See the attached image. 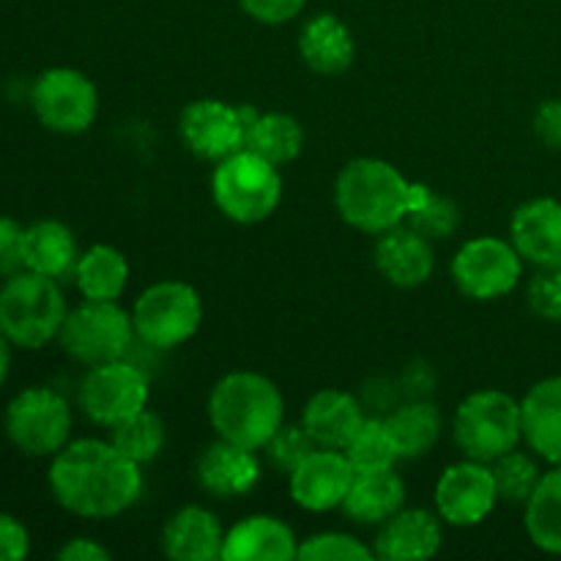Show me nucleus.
Listing matches in <instances>:
<instances>
[{
    "mask_svg": "<svg viewBox=\"0 0 561 561\" xmlns=\"http://www.w3.org/2000/svg\"><path fill=\"white\" fill-rule=\"evenodd\" d=\"M9 370H11V343L5 340V334L0 332V387H3L5 378H9Z\"/></svg>",
    "mask_w": 561,
    "mask_h": 561,
    "instance_id": "nucleus-45",
    "label": "nucleus"
},
{
    "mask_svg": "<svg viewBox=\"0 0 561 561\" xmlns=\"http://www.w3.org/2000/svg\"><path fill=\"white\" fill-rule=\"evenodd\" d=\"M526 301L540 321L561 323V268H537L526 285Z\"/></svg>",
    "mask_w": 561,
    "mask_h": 561,
    "instance_id": "nucleus-37",
    "label": "nucleus"
},
{
    "mask_svg": "<svg viewBox=\"0 0 561 561\" xmlns=\"http://www.w3.org/2000/svg\"><path fill=\"white\" fill-rule=\"evenodd\" d=\"M131 323L140 343L153 351H173L197 334L203 299L190 283L159 279L148 285L131 307Z\"/></svg>",
    "mask_w": 561,
    "mask_h": 561,
    "instance_id": "nucleus-7",
    "label": "nucleus"
},
{
    "mask_svg": "<svg viewBox=\"0 0 561 561\" xmlns=\"http://www.w3.org/2000/svg\"><path fill=\"white\" fill-rule=\"evenodd\" d=\"M80 250L69 225L58 219H38L25 228V268L53 279H66L75 274Z\"/></svg>",
    "mask_w": 561,
    "mask_h": 561,
    "instance_id": "nucleus-26",
    "label": "nucleus"
},
{
    "mask_svg": "<svg viewBox=\"0 0 561 561\" xmlns=\"http://www.w3.org/2000/svg\"><path fill=\"white\" fill-rule=\"evenodd\" d=\"M524 526L531 546L561 557V466H551L524 504Z\"/></svg>",
    "mask_w": 561,
    "mask_h": 561,
    "instance_id": "nucleus-30",
    "label": "nucleus"
},
{
    "mask_svg": "<svg viewBox=\"0 0 561 561\" xmlns=\"http://www.w3.org/2000/svg\"><path fill=\"white\" fill-rule=\"evenodd\" d=\"M66 312L58 279L22 268L0 285V332L16 348L38 351L58 340Z\"/></svg>",
    "mask_w": 561,
    "mask_h": 561,
    "instance_id": "nucleus-4",
    "label": "nucleus"
},
{
    "mask_svg": "<svg viewBox=\"0 0 561 561\" xmlns=\"http://www.w3.org/2000/svg\"><path fill=\"white\" fill-rule=\"evenodd\" d=\"M135 340L131 312H126L118 301L91 299H82L80 307L66 312L58 334L64 354L85 367L124 359Z\"/></svg>",
    "mask_w": 561,
    "mask_h": 561,
    "instance_id": "nucleus-8",
    "label": "nucleus"
},
{
    "mask_svg": "<svg viewBox=\"0 0 561 561\" xmlns=\"http://www.w3.org/2000/svg\"><path fill=\"white\" fill-rule=\"evenodd\" d=\"M239 5L261 25H285L305 11L307 0H239Z\"/></svg>",
    "mask_w": 561,
    "mask_h": 561,
    "instance_id": "nucleus-39",
    "label": "nucleus"
},
{
    "mask_svg": "<svg viewBox=\"0 0 561 561\" xmlns=\"http://www.w3.org/2000/svg\"><path fill=\"white\" fill-rule=\"evenodd\" d=\"M162 551L173 561H217L222 559L225 529L211 510L186 504L164 520Z\"/></svg>",
    "mask_w": 561,
    "mask_h": 561,
    "instance_id": "nucleus-20",
    "label": "nucleus"
},
{
    "mask_svg": "<svg viewBox=\"0 0 561 561\" xmlns=\"http://www.w3.org/2000/svg\"><path fill=\"white\" fill-rule=\"evenodd\" d=\"M433 499H436V513L442 515L444 524L458 526V529L480 526L499 504L491 463L466 458L447 466L438 477Z\"/></svg>",
    "mask_w": 561,
    "mask_h": 561,
    "instance_id": "nucleus-14",
    "label": "nucleus"
},
{
    "mask_svg": "<svg viewBox=\"0 0 561 561\" xmlns=\"http://www.w3.org/2000/svg\"><path fill=\"white\" fill-rule=\"evenodd\" d=\"M455 288L474 301H496L510 296L524 277V257L499 236H477L460 244L449 263Z\"/></svg>",
    "mask_w": 561,
    "mask_h": 561,
    "instance_id": "nucleus-10",
    "label": "nucleus"
},
{
    "mask_svg": "<svg viewBox=\"0 0 561 561\" xmlns=\"http://www.w3.org/2000/svg\"><path fill=\"white\" fill-rule=\"evenodd\" d=\"M365 416L356 394L343 392V389H321L307 400L305 411H301V425L318 447L345 449Z\"/></svg>",
    "mask_w": 561,
    "mask_h": 561,
    "instance_id": "nucleus-23",
    "label": "nucleus"
},
{
    "mask_svg": "<svg viewBox=\"0 0 561 561\" xmlns=\"http://www.w3.org/2000/svg\"><path fill=\"white\" fill-rule=\"evenodd\" d=\"M524 442L537 458L561 466V376L537 381L520 400Z\"/></svg>",
    "mask_w": 561,
    "mask_h": 561,
    "instance_id": "nucleus-22",
    "label": "nucleus"
},
{
    "mask_svg": "<svg viewBox=\"0 0 561 561\" xmlns=\"http://www.w3.org/2000/svg\"><path fill=\"white\" fill-rule=\"evenodd\" d=\"M208 422L217 438L261 453L285 420V400L272 378L255 370H236L208 392Z\"/></svg>",
    "mask_w": 561,
    "mask_h": 561,
    "instance_id": "nucleus-3",
    "label": "nucleus"
},
{
    "mask_svg": "<svg viewBox=\"0 0 561 561\" xmlns=\"http://www.w3.org/2000/svg\"><path fill=\"white\" fill-rule=\"evenodd\" d=\"M244 148L283 168V164L294 162L305 148V129H301L299 118H294L290 113H279V110L255 113L247 124Z\"/></svg>",
    "mask_w": 561,
    "mask_h": 561,
    "instance_id": "nucleus-29",
    "label": "nucleus"
},
{
    "mask_svg": "<svg viewBox=\"0 0 561 561\" xmlns=\"http://www.w3.org/2000/svg\"><path fill=\"white\" fill-rule=\"evenodd\" d=\"M373 261L389 285L409 290L420 288L433 277L436 252H433V241L427 236L411 228L409 222H400L376 236Z\"/></svg>",
    "mask_w": 561,
    "mask_h": 561,
    "instance_id": "nucleus-16",
    "label": "nucleus"
},
{
    "mask_svg": "<svg viewBox=\"0 0 561 561\" xmlns=\"http://www.w3.org/2000/svg\"><path fill=\"white\" fill-rule=\"evenodd\" d=\"M416 197V181H409L392 162L359 157L343 164L334 181V208L354 230L378 236L405 222Z\"/></svg>",
    "mask_w": 561,
    "mask_h": 561,
    "instance_id": "nucleus-2",
    "label": "nucleus"
},
{
    "mask_svg": "<svg viewBox=\"0 0 561 561\" xmlns=\"http://www.w3.org/2000/svg\"><path fill=\"white\" fill-rule=\"evenodd\" d=\"M31 107L44 129L58 135H82L99 115V91L85 71L53 66L33 82Z\"/></svg>",
    "mask_w": 561,
    "mask_h": 561,
    "instance_id": "nucleus-11",
    "label": "nucleus"
},
{
    "mask_svg": "<svg viewBox=\"0 0 561 561\" xmlns=\"http://www.w3.org/2000/svg\"><path fill=\"white\" fill-rule=\"evenodd\" d=\"M318 444L312 442L310 433L305 431V425H279V431L268 438V444L263 447L268 463L274 466L283 474H290L307 455L316 449Z\"/></svg>",
    "mask_w": 561,
    "mask_h": 561,
    "instance_id": "nucleus-36",
    "label": "nucleus"
},
{
    "mask_svg": "<svg viewBox=\"0 0 561 561\" xmlns=\"http://www.w3.org/2000/svg\"><path fill=\"white\" fill-rule=\"evenodd\" d=\"M25 268V228L16 219L0 217V279Z\"/></svg>",
    "mask_w": 561,
    "mask_h": 561,
    "instance_id": "nucleus-38",
    "label": "nucleus"
},
{
    "mask_svg": "<svg viewBox=\"0 0 561 561\" xmlns=\"http://www.w3.org/2000/svg\"><path fill=\"white\" fill-rule=\"evenodd\" d=\"M31 553V535L25 524L9 513H0V561H22Z\"/></svg>",
    "mask_w": 561,
    "mask_h": 561,
    "instance_id": "nucleus-41",
    "label": "nucleus"
},
{
    "mask_svg": "<svg viewBox=\"0 0 561 561\" xmlns=\"http://www.w3.org/2000/svg\"><path fill=\"white\" fill-rule=\"evenodd\" d=\"M356 469L343 449L316 447L288 474V491L296 507L307 513H329L343 507Z\"/></svg>",
    "mask_w": 561,
    "mask_h": 561,
    "instance_id": "nucleus-15",
    "label": "nucleus"
},
{
    "mask_svg": "<svg viewBox=\"0 0 561 561\" xmlns=\"http://www.w3.org/2000/svg\"><path fill=\"white\" fill-rule=\"evenodd\" d=\"M60 561H110L113 553L110 548H104L102 542L91 540V537H75L66 546H60L58 551Z\"/></svg>",
    "mask_w": 561,
    "mask_h": 561,
    "instance_id": "nucleus-44",
    "label": "nucleus"
},
{
    "mask_svg": "<svg viewBox=\"0 0 561 561\" xmlns=\"http://www.w3.org/2000/svg\"><path fill=\"white\" fill-rule=\"evenodd\" d=\"M493 482H496L499 502L504 504H526L535 493L537 482H540L542 471L531 455L520 453V449H510L502 458L491 463Z\"/></svg>",
    "mask_w": 561,
    "mask_h": 561,
    "instance_id": "nucleus-34",
    "label": "nucleus"
},
{
    "mask_svg": "<svg viewBox=\"0 0 561 561\" xmlns=\"http://www.w3.org/2000/svg\"><path fill=\"white\" fill-rule=\"evenodd\" d=\"M47 485L55 502L77 518H118L140 502L142 466L110 438H77L53 455Z\"/></svg>",
    "mask_w": 561,
    "mask_h": 561,
    "instance_id": "nucleus-1",
    "label": "nucleus"
},
{
    "mask_svg": "<svg viewBox=\"0 0 561 561\" xmlns=\"http://www.w3.org/2000/svg\"><path fill=\"white\" fill-rule=\"evenodd\" d=\"M299 559L294 529L277 515H250L225 531L222 561H290Z\"/></svg>",
    "mask_w": 561,
    "mask_h": 561,
    "instance_id": "nucleus-21",
    "label": "nucleus"
},
{
    "mask_svg": "<svg viewBox=\"0 0 561 561\" xmlns=\"http://www.w3.org/2000/svg\"><path fill=\"white\" fill-rule=\"evenodd\" d=\"M400 398H403V392H400L398 381H392V378H370L362 387L359 403L365 409V414L387 416L400 403Z\"/></svg>",
    "mask_w": 561,
    "mask_h": 561,
    "instance_id": "nucleus-40",
    "label": "nucleus"
},
{
    "mask_svg": "<svg viewBox=\"0 0 561 561\" xmlns=\"http://www.w3.org/2000/svg\"><path fill=\"white\" fill-rule=\"evenodd\" d=\"M442 542V515L425 507H403L378 526L373 553L383 561H422L436 557Z\"/></svg>",
    "mask_w": 561,
    "mask_h": 561,
    "instance_id": "nucleus-19",
    "label": "nucleus"
},
{
    "mask_svg": "<svg viewBox=\"0 0 561 561\" xmlns=\"http://www.w3.org/2000/svg\"><path fill=\"white\" fill-rule=\"evenodd\" d=\"M398 383L405 400H420L433 392V387H436V376H433V370L425 365V362H411V365L405 367L403 376H400Z\"/></svg>",
    "mask_w": 561,
    "mask_h": 561,
    "instance_id": "nucleus-43",
    "label": "nucleus"
},
{
    "mask_svg": "<svg viewBox=\"0 0 561 561\" xmlns=\"http://www.w3.org/2000/svg\"><path fill=\"white\" fill-rule=\"evenodd\" d=\"M151 398V381L137 365L124 359L102 362L88 367L77 389V403L82 414L102 427H115L142 411Z\"/></svg>",
    "mask_w": 561,
    "mask_h": 561,
    "instance_id": "nucleus-12",
    "label": "nucleus"
},
{
    "mask_svg": "<svg viewBox=\"0 0 561 561\" xmlns=\"http://www.w3.org/2000/svg\"><path fill=\"white\" fill-rule=\"evenodd\" d=\"M405 222L420 230L431 241H444L458 230L460 208L447 195L436 192L433 186L416 181V197Z\"/></svg>",
    "mask_w": 561,
    "mask_h": 561,
    "instance_id": "nucleus-33",
    "label": "nucleus"
},
{
    "mask_svg": "<svg viewBox=\"0 0 561 561\" xmlns=\"http://www.w3.org/2000/svg\"><path fill=\"white\" fill-rule=\"evenodd\" d=\"M453 438L466 458L493 463L524 442L520 400L502 389L471 392L455 411Z\"/></svg>",
    "mask_w": 561,
    "mask_h": 561,
    "instance_id": "nucleus-6",
    "label": "nucleus"
},
{
    "mask_svg": "<svg viewBox=\"0 0 561 561\" xmlns=\"http://www.w3.org/2000/svg\"><path fill=\"white\" fill-rule=\"evenodd\" d=\"M389 433L398 447L400 460L425 458L442 438V411L427 398L400 400L387 414Z\"/></svg>",
    "mask_w": 561,
    "mask_h": 561,
    "instance_id": "nucleus-27",
    "label": "nucleus"
},
{
    "mask_svg": "<svg viewBox=\"0 0 561 561\" xmlns=\"http://www.w3.org/2000/svg\"><path fill=\"white\" fill-rule=\"evenodd\" d=\"M535 135L551 151H561V99H548L535 113Z\"/></svg>",
    "mask_w": 561,
    "mask_h": 561,
    "instance_id": "nucleus-42",
    "label": "nucleus"
},
{
    "mask_svg": "<svg viewBox=\"0 0 561 561\" xmlns=\"http://www.w3.org/2000/svg\"><path fill=\"white\" fill-rule=\"evenodd\" d=\"M3 431L22 455L53 458L71 438V409L55 389L27 387L5 409Z\"/></svg>",
    "mask_w": 561,
    "mask_h": 561,
    "instance_id": "nucleus-9",
    "label": "nucleus"
},
{
    "mask_svg": "<svg viewBox=\"0 0 561 561\" xmlns=\"http://www.w3.org/2000/svg\"><path fill=\"white\" fill-rule=\"evenodd\" d=\"M110 442H113L126 458L135 460L137 466H146L162 455L168 433H164L162 416L146 405L142 411L131 414L129 420L110 427Z\"/></svg>",
    "mask_w": 561,
    "mask_h": 561,
    "instance_id": "nucleus-31",
    "label": "nucleus"
},
{
    "mask_svg": "<svg viewBox=\"0 0 561 561\" xmlns=\"http://www.w3.org/2000/svg\"><path fill=\"white\" fill-rule=\"evenodd\" d=\"M405 504V482L394 469L356 471L343 513L359 526H381Z\"/></svg>",
    "mask_w": 561,
    "mask_h": 561,
    "instance_id": "nucleus-25",
    "label": "nucleus"
},
{
    "mask_svg": "<svg viewBox=\"0 0 561 561\" xmlns=\"http://www.w3.org/2000/svg\"><path fill=\"white\" fill-rule=\"evenodd\" d=\"M211 197L230 222L257 225L277 211L283 201V175L277 164L241 148L217 162L211 173Z\"/></svg>",
    "mask_w": 561,
    "mask_h": 561,
    "instance_id": "nucleus-5",
    "label": "nucleus"
},
{
    "mask_svg": "<svg viewBox=\"0 0 561 561\" xmlns=\"http://www.w3.org/2000/svg\"><path fill=\"white\" fill-rule=\"evenodd\" d=\"M343 453L356 471L394 469V463L400 460L398 447H394L392 442V433H389L387 416L373 414L365 416V422H362L359 431L351 436V442L345 444Z\"/></svg>",
    "mask_w": 561,
    "mask_h": 561,
    "instance_id": "nucleus-32",
    "label": "nucleus"
},
{
    "mask_svg": "<svg viewBox=\"0 0 561 561\" xmlns=\"http://www.w3.org/2000/svg\"><path fill=\"white\" fill-rule=\"evenodd\" d=\"M252 107H233L222 99H195L179 115V137L190 153L206 162H222L244 148Z\"/></svg>",
    "mask_w": 561,
    "mask_h": 561,
    "instance_id": "nucleus-13",
    "label": "nucleus"
},
{
    "mask_svg": "<svg viewBox=\"0 0 561 561\" xmlns=\"http://www.w3.org/2000/svg\"><path fill=\"white\" fill-rule=\"evenodd\" d=\"M299 55L316 75H343L354 64V33L337 14L321 11L301 25Z\"/></svg>",
    "mask_w": 561,
    "mask_h": 561,
    "instance_id": "nucleus-24",
    "label": "nucleus"
},
{
    "mask_svg": "<svg viewBox=\"0 0 561 561\" xmlns=\"http://www.w3.org/2000/svg\"><path fill=\"white\" fill-rule=\"evenodd\" d=\"M510 241L537 268H561V201L531 197L510 219Z\"/></svg>",
    "mask_w": 561,
    "mask_h": 561,
    "instance_id": "nucleus-17",
    "label": "nucleus"
},
{
    "mask_svg": "<svg viewBox=\"0 0 561 561\" xmlns=\"http://www.w3.org/2000/svg\"><path fill=\"white\" fill-rule=\"evenodd\" d=\"M261 471L257 449L217 438L197 458L195 480L214 499H239L255 491V485L261 482Z\"/></svg>",
    "mask_w": 561,
    "mask_h": 561,
    "instance_id": "nucleus-18",
    "label": "nucleus"
},
{
    "mask_svg": "<svg viewBox=\"0 0 561 561\" xmlns=\"http://www.w3.org/2000/svg\"><path fill=\"white\" fill-rule=\"evenodd\" d=\"M129 261L113 244H91L80 252L75 266V285L82 299L91 301H118L129 285Z\"/></svg>",
    "mask_w": 561,
    "mask_h": 561,
    "instance_id": "nucleus-28",
    "label": "nucleus"
},
{
    "mask_svg": "<svg viewBox=\"0 0 561 561\" xmlns=\"http://www.w3.org/2000/svg\"><path fill=\"white\" fill-rule=\"evenodd\" d=\"M376 557L370 546L345 531H321L299 542V559L305 561H359Z\"/></svg>",
    "mask_w": 561,
    "mask_h": 561,
    "instance_id": "nucleus-35",
    "label": "nucleus"
}]
</instances>
